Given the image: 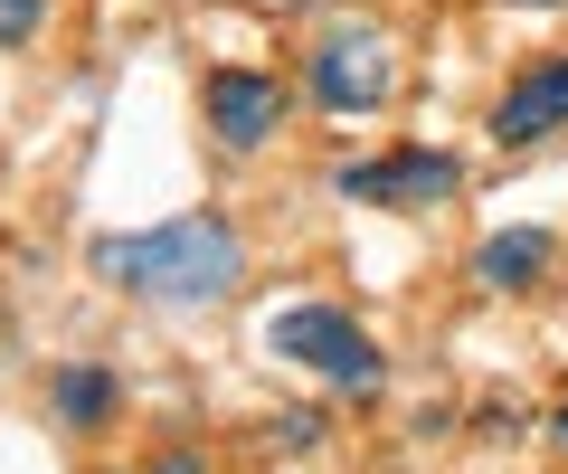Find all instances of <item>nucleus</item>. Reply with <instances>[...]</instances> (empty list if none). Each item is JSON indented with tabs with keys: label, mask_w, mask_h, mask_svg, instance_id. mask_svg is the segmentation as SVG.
Returning <instances> with one entry per match:
<instances>
[{
	"label": "nucleus",
	"mask_w": 568,
	"mask_h": 474,
	"mask_svg": "<svg viewBox=\"0 0 568 474\" xmlns=\"http://www.w3.org/2000/svg\"><path fill=\"white\" fill-rule=\"evenodd\" d=\"M95 275L142 304H171V313H200V304H227L246 275V248L219 209H190V219H162V228H133V238H95Z\"/></svg>",
	"instance_id": "obj_1"
},
{
	"label": "nucleus",
	"mask_w": 568,
	"mask_h": 474,
	"mask_svg": "<svg viewBox=\"0 0 568 474\" xmlns=\"http://www.w3.org/2000/svg\"><path fill=\"white\" fill-rule=\"evenodd\" d=\"M265 351L275 361H304V371H323L332 390H351V399H369L388 380V351L369 342L361 323H351L342 304H284L275 323H265Z\"/></svg>",
	"instance_id": "obj_2"
},
{
	"label": "nucleus",
	"mask_w": 568,
	"mask_h": 474,
	"mask_svg": "<svg viewBox=\"0 0 568 474\" xmlns=\"http://www.w3.org/2000/svg\"><path fill=\"white\" fill-rule=\"evenodd\" d=\"M304 85H313L323 114H379V104L398 95V58H388L379 29L342 20V29H323V48L304 58Z\"/></svg>",
	"instance_id": "obj_3"
},
{
	"label": "nucleus",
	"mask_w": 568,
	"mask_h": 474,
	"mask_svg": "<svg viewBox=\"0 0 568 474\" xmlns=\"http://www.w3.org/2000/svg\"><path fill=\"white\" fill-rule=\"evenodd\" d=\"M342 200H369V209H446L465 190V162L436 143H407V152H379V162H342L332 171Z\"/></svg>",
	"instance_id": "obj_4"
},
{
	"label": "nucleus",
	"mask_w": 568,
	"mask_h": 474,
	"mask_svg": "<svg viewBox=\"0 0 568 474\" xmlns=\"http://www.w3.org/2000/svg\"><path fill=\"white\" fill-rule=\"evenodd\" d=\"M275 124H284V77H265V67H219L209 77V133L227 152H256Z\"/></svg>",
	"instance_id": "obj_5"
},
{
	"label": "nucleus",
	"mask_w": 568,
	"mask_h": 474,
	"mask_svg": "<svg viewBox=\"0 0 568 474\" xmlns=\"http://www.w3.org/2000/svg\"><path fill=\"white\" fill-rule=\"evenodd\" d=\"M549 133H568V58L521 67L511 95L493 104V143H503V152H530V143H549Z\"/></svg>",
	"instance_id": "obj_6"
},
{
	"label": "nucleus",
	"mask_w": 568,
	"mask_h": 474,
	"mask_svg": "<svg viewBox=\"0 0 568 474\" xmlns=\"http://www.w3.org/2000/svg\"><path fill=\"white\" fill-rule=\"evenodd\" d=\"M540 275H549V228H493L474 248V285H493V294H530Z\"/></svg>",
	"instance_id": "obj_7"
},
{
	"label": "nucleus",
	"mask_w": 568,
	"mask_h": 474,
	"mask_svg": "<svg viewBox=\"0 0 568 474\" xmlns=\"http://www.w3.org/2000/svg\"><path fill=\"white\" fill-rule=\"evenodd\" d=\"M123 399V380L104 371V361H67L58 380H48V409H58V427H104Z\"/></svg>",
	"instance_id": "obj_8"
},
{
	"label": "nucleus",
	"mask_w": 568,
	"mask_h": 474,
	"mask_svg": "<svg viewBox=\"0 0 568 474\" xmlns=\"http://www.w3.org/2000/svg\"><path fill=\"white\" fill-rule=\"evenodd\" d=\"M48 20V0H0V48H29Z\"/></svg>",
	"instance_id": "obj_9"
},
{
	"label": "nucleus",
	"mask_w": 568,
	"mask_h": 474,
	"mask_svg": "<svg viewBox=\"0 0 568 474\" xmlns=\"http://www.w3.org/2000/svg\"><path fill=\"white\" fill-rule=\"evenodd\" d=\"M152 474H200V455H162V465H152Z\"/></svg>",
	"instance_id": "obj_10"
},
{
	"label": "nucleus",
	"mask_w": 568,
	"mask_h": 474,
	"mask_svg": "<svg viewBox=\"0 0 568 474\" xmlns=\"http://www.w3.org/2000/svg\"><path fill=\"white\" fill-rule=\"evenodd\" d=\"M549 436H559V446H568V409H559V417H549Z\"/></svg>",
	"instance_id": "obj_11"
}]
</instances>
